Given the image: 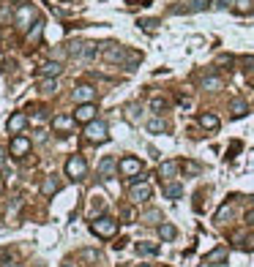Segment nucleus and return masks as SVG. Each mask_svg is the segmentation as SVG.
I'll return each instance as SVG.
<instances>
[{"instance_id": "nucleus-24", "label": "nucleus", "mask_w": 254, "mask_h": 267, "mask_svg": "<svg viewBox=\"0 0 254 267\" xmlns=\"http://www.w3.org/2000/svg\"><path fill=\"white\" fill-rule=\"evenodd\" d=\"M205 262L208 265H224V262H227V248H224V246L213 248V251L205 257Z\"/></svg>"}, {"instance_id": "nucleus-19", "label": "nucleus", "mask_w": 254, "mask_h": 267, "mask_svg": "<svg viewBox=\"0 0 254 267\" xmlns=\"http://www.w3.org/2000/svg\"><path fill=\"white\" fill-rule=\"evenodd\" d=\"M140 221L145 224V226H159V224H164V216H161L159 207H151V210H145L140 216Z\"/></svg>"}, {"instance_id": "nucleus-16", "label": "nucleus", "mask_w": 254, "mask_h": 267, "mask_svg": "<svg viewBox=\"0 0 254 267\" xmlns=\"http://www.w3.org/2000/svg\"><path fill=\"white\" fill-rule=\"evenodd\" d=\"M60 74H63L60 60H47L41 68H38V77H44V79H57Z\"/></svg>"}, {"instance_id": "nucleus-41", "label": "nucleus", "mask_w": 254, "mask_h": 267, "mask_svg": "<svg viewBox=\"0 0 254 267\" xmlns=\"http://www.w3.org/2000/svg\"><path fill=\"white\" fill-rule=\"evenodd\" d=\"M63 267H74V265L71 262H63Z\"/></svg>"}, {"instance_id": "nucleus-22", "label": "nucleus", "mask_w": 254, "mask_h": 267, "mask_svg": "<svg viewBox=\"0 0 254 267\" xmlns=\"http://www.w3.org/2000/svg\"><path fill=\"white\" fill-rule=\"evenodd\" d=\"M57 191H60V180H57L55 175L44 177V183H41V194H44V196H55Z\"/></svg>"}, {"instance_id": "nucleus-43", "label": "nucleus", "mask_w": 254, "mask_h": 267, "mask_svg": "<svg viewBox=\"0 0 254 267\" xmlns=\"http://www.w3.org/2000/svg\"><path fill=\"white\" fill-rule=\"evenodd\" d=\"M0 191H3V183H0Z\"/></svg>"}, {"instance_id": "nucleus-37", "label": "nucleus", "mask_w": 254, "mask_h": 267, "mask_svg": "<svg viewBox=\"0 0 254 267\" xmlns=\"http://www.w3.org/2000/svg\"><path fill=\"white\" fill-rule=\"evenodd\" d=\"M120 216H123L126 218V224H131V221H134V207H123V213H120Z\"/></svg>"}, {"instance_id": "nucleus-17", "label": "nucleus", "mask_w": 254, "mask_h": 267, "mask_svg": "<svg viewBox=\"0 0 254 267\" xmlns=\"http://www.w3.org/2000/svg\"><path fill=\"white\" fill-rule=\"evenodd\" d=\"M178 172H181V161H164V164L159 166V177L164 180V183H170L172 177H178Z\"/></svg>"}, {"instance_id": "nucleus-9", "label": "nucleus", "mask_w": 254, "mask_h": 267, "mask_svg": "<svg viewBox=\"0 0 254 267\" xmlns=\"http://www.w3.org/2000/svg\"><path fill=\"white\" fill-rule=\"evenodd\" d=\"M211 3L208 0H183L181 5H172L170 14H197V11H208Z\"/></svg>"}, {"instance_id": "nucleus-31", "label": "nucleus", "mask_w": 254, "mask_h": 267, "mask_svg": "<svg viewBox=\"0 0 254 267\" xmlns=\"http://www.w3.org/2000/svg\"><path fill=\"white\" fill-rule=\"evenodd\" d=\"M233 210H235V207H233V202H224V205H222V210L216 213V224H227V218L233 216Z\"/></svg>"}, {"instance_id": "nucleus-21", "label": "nucleus", "mask_w": 254, "mask_h": 267, "mask_svg": "<svg viewBox=\"0 0 254 267\" xmlns=\"http://www.w3.org/2000/svg\"><path fill=\"white\" fill-rule=\"evenodd\" d=\"M230 115H233V118H246V115H249V104H246L244 98H233V101H230Z\"/></svg>"}, {"instance_id": "nucleus-10", "label": "nucleus", "mask_w": 254, "mask_h": 267, "mask_svg": "<svg viewBox=\"0 0 254 267\" xmlns=\"http://www.w3.org/2000/svg\"><path fill=\"white\" fill-rule=\"evenodd\" d=\"M197 85H200V90H208V93H216V90H222V88H224V79L219 77V74L208 71V74H203V77L197 79Z\"/></svg>"}, {"instance_id": "nucleus-7", "label": "nucleus", "mask_w": 254, "mask_h": 267, "mask_svg": "<svg viewBox=\"0 0 254 267\" xmlns=\"http://www.w3.org/2000/svg\"><path fill=\"white\" fill-rule=\"evenodd\" d=\"M85 175H88V161H85L82 155H71V158L66 161V177L82 180Z\"/></svg>"}, {"instance_id": "nucleus-36", "label": "nucleus", "mask_w": 254, "mask_h": 267, "mask_svg": "<svg viewBox=\"0 0 254 267\" xmlns=\"http://www.w3.org/2000/svg\"><path fill=\"white\" fill-rule=\"evenodd\" d=\"M241 68H244V71H254V57L252 55L241 57Z\"/></svg>"}, {"instance_id": "nucleus-18", "label": "nucleus", "mask_w": 254, "mask_h": 267, "mask_svg": "<svg viewBox=\"0 0 254 267\" xmlns=\"http://www.w3.org/2000/svg\"><path fill=\"white\" fill-rule=\"evenodd\" d=\"M74 123H77L74 115H57V118H52V129L60 131V134H68V131L74 129Z\"/></svg>"}, {"instance_id": "nucleus-20", "label": "nucleus", "mask_w": 254, "mask_h": 267, "mask_svg": "<svg viewBox=\"0 0 254 267\" xmlns=\"http://www.w3.org/2000/svg\"><path fill=\"white\" fill-rule=\"evenodd\" d=\"M200 126H203L205 131H211V134H213V131H219V126H222V120H219L213 112H203V115H200Z\"/></svg>"}, {"instance_id": "nucleus-30", "label": "nucleus", "mask_w": 254, "mask_h": 267, "mask_svg": "<svg viewBox=\"0 0 254 267\" xmlns=\"http://www.w3.org/2000/svg\"><path fill=\"white\" fill-rule=\"evenodd\" d=\"M148 107H151V112L161 115V112H167V107H170V104H167L164 96H156V98H151V104H148Z\"/></svg>"}, {"instance_id": "nucleus-39", "label": "nucleus", "mask_w": 254, "mask_h": 267, "mask_svg": "<svg viewBox=\"0 0 254 267\" xmlns=\"http://www.w3.org/2000/svg\"><path fill=\"white\" fill-rule=\"evenodd\" d=\"M246 224H249V226H254V210H249V213H246Z\"/></svg>"}, {"instance_id": "nucleus-14", "label": "nucleus", "mask_w": 254, "mask_h": 267, "mask_svg": "<svg viewBox=\"0 0 254 267\" xmlns=\"http://www.w3.org/2000/svg\"><path fill=\"white\" fill-rule=\"evenodd\" d=\"M74 120H77V123H85V126H88L90 120H96V104H79V107L74 109Z\"/></svg>"}, {"instance_id": "nucleus-27", "label": "nucleus", "mask_w": 254, "mask_h": 267, "mask_svg": "<svg viewBox=\"0 0 254 267\" xmlns=\"http://www.w3.org/2000/svg\"><path fill=\"white\" fill-rule=\"evenodd\" d=\"M123 112H126V120H129V123H140L142 120V107L140 104H129Z\"/></svg>"}, {"instance_id": "nucleus-40", "label": "nucleus", "mask_w": 254, "mask_h": 267, "mask_svg": "<svg viewBox=\"0 0 254 267\" xmlns=\"http://www.w3.org/2000/svg\"><path fill=\"white\" fill-rule=\"evenodd\" d=\"M3 161H5V150L0 147V166H3Z\"/></svg>"}, {"instance_id": "nucleus-34", "label": "nucleus", "mask_w": 254, "mask_h": 267, "mask_svg": "<svg viewBox=\"0 0 254 267\" xmlns=\"http://www.w3.org/2000/svg\"><path fill=\"white\" fill-rule=\"evenodd\" d=\"M55 88H57V79H41V85H38L41 93H55Z\"/></svg>"}, {"instance_id": "nucleus-42", "label": "nucleus", "mask_w": 254, "mask_h": 267, "mask_svg": "<svg viewBox=\"0 0 254 267\" xmlns=\"http://www.w3.org/2000/svg\"><path fill=\"white\" fill-rule=\"evenodd\" d=\"M140 267H151V265H140Z\"/></svg>"}, {"instance_id": "nucleus-33", "label": "nucleus", "mask_w": 254, "mask_h": 267, "mask_svg": "<svg viewBox=\"0 0 254 267\" xmlns=\"http://www.w3.org/2000/svg\"><path fill=\"white\" fill-rule=\"evenodd\" d=\"M140 27L148 30V33H156L159 30V19H140Z\"/></svg>"}, {"instance_id": "nucleus-29", "label": "nucleus", "mask_w": 254, "mask_h": 267, "mask_svg": "<svg viewBox=\"0 0 254 267\" xmlns=\"http://www.w3.org/2000/svg\"><path fill=\"white\" fill-rule=\"evenodd\" d=\"M137 254H140V257H156V254H159V246H156V243H137Z\"/></svg>"}, {"instance_id": "nucleus-23", "label": "nucleus", "mask_w": 254, "mask_h": 267, "mask_svg": "<svg viewBox=\"0 0 254 267\" xmlns=\"http://www.w3.org/2000/svg\"><path fill=\"white\" fill-rule=\"evenodd\" d=\"M145 129L151 131V134H164V131H170V123H167L164 118H159V115H156V118H151L145 123Z\"/></svg>"}, {"instance_id": "nucleus-32", "label": "nucleus", "mask_w": 254, "mask_h": 267, "mask_svg": "<svg viewBox=\"0 0 254 267\" xmlns=\"http://www.w3.org/2000/svg\"><path fill=\"white\" fill-rule=\"evenodd\" d=\"M181 169L186 172V175H197V172L203 169V166H200L197 161H183V164H181Z\"/></svg>"}, {"instance_id": "nucleus-12", "label": "nucleus", "mask_w": 254, "mask_h": 267, "mask_svg": "<svg viewBox=\"0 0 254 267\" xmlns=\"http://www.w3.org/2000/svg\"><path fill=\"white\" fill-rule=\"evenodd\" d=\"M27 123H30V118H27L25 112H14V115L8 118V123H5V129H8V134H14V136H16V134L25 131Z\"/></svg>"}, {"instance_id": "nucleus-35", "label": "nucleus", "mask_w": 254, "mask_h": 267, "mask_svg": "<svg viewBox=\"0 0 254 267\" xmlns=\"http://www.w3.org/2000/svg\"><path fill=\"white\" fill-rule=\"evenodd\" d=\"M41 27H44V22H41V19H38V22H36V25H33V30H27V38H30V41H36V38H38V36H41Z\"/></svg>"}, {"instance_id": "nucleus-5", "label": "nucleus", "mask_w": 254, "mask_h": 267, "mask_svg": "<svg viewBox=\"0 0 254 267\" xmlns=\"http://www.w3.org/2000/svg\"><path fill=\"white\" fill-rule=\"evenodd\" d=\"M85 139L88 142H107L109 139V126L104 123V120H90L88 126H85Z\"/></svg>"}, {"instance_id": "nucleus-15", "label": "nucleus", "mask_w": 254, "mask_h": 267, "mask_svg": "<svg viewBox=\"0 0 254 267\" xmlns=\"http://www.w3.org/2000/svg\"><path fill=\"white\" fill-rule=\"evenodd\" d=\"M30 153V139L22 136V134H16L14 139H11V155H16V158H22V155Z\"/></svg>"}, {"instance_id": "nucleus-13", "label": "nucleus", "mask_w": 254, "mask_h": 267, "mask_svg": "<svg viewBox=\"0 0 254 267\" xmlns=\"http://www.w3.org/2000/svg\"><path fill=\"white\" fill-rule=\"evenodd\" d=\"M115 172H118V158H115V155H104V158L99 161V177L112 180Z\"/></svg>"}, {"instance_id": "nucleus-38", "label": "nucleus", "mask_w": 254, "mask_h": 267, "mask_svg": "<svg viewBox=\"0 0 254 267\" xmlns=\"http://www.w3.org/2000/svg\"><path fill=\"white\" fill-rule=\"evenodd\" d=\"M82 259H88V262H96V259H99V254H96V251H82Z\"/></svg>"}, {"instance_id": "nucleus-4", "label": "nucleus", "mask_w": 254, "mask_h": 267, "mask_svg": "<svg viewBox=\"0 0 254 267\" xmlns=\"http://www.w3.org/2000/svg\"><path fill=\"white\" fill-rule=\"evenodd\" d=\"M142 169H145V166H142V161L134 158V155H126V158L118 161V172H120L126 180H137V177L142 175Z\"/></svg>"}, {"instance_id": "nucleus-3", "label": "nucleus", "mask_w": 254, "mask_h": 267, "mask_svg": "<svg viewBox=\"0 0 254 267\" xmlns=\"http://www.w3.org/2000/svg\"><path fill=\"white\" fill-rule=\"evenodd\" d=\"M68 55H71L74 60L88 63V60H93V57H99V46L90 44V41H71L68 44Z\"/></svg>"}, {"instance_id": "nucleus-2", "label": "nucleus", "mask_w": 254, "mask_h": 267, "mask_svg": "<svg viewBox=\"0 0 254 267\" xmlns=\"http://www.w3.org/2000/svg\"><path fill=\"white\" fill-rule=\"evenodd\" d=\"M36 22H38V11L33 8L30 3L16 5V11H14V25L19 27V30H30V25H36Z\"/></svg>"}, {"instance_id": "nucleus-8", "label": "nucleus", "mask_w": 254, "mask_h": 267, "mask_svg": "<svg viewBox=\"0 0 254 267\" xmlns=\"http://www.w3.org/2000/svg\"><path fill=\"white\" fill-rule=\"evenodd\" d=\"M151 185L145 183V180H134V183H131V188H129V202L131 205H142V202L145 199H151Z\"/></svg>"}, {"instance_id": "nucleus-28", "label": "nucleus", "mask_w": 254, "mask_h": 267, "mask_svg": "<svg viewBox=\"0 0 254 267\" xmlns=\"http://www.w3.org/2000/svg\"><path fill=\"white\" fill-rule=\"evenodd\" d=\"M156 229H159V237H161V240H175V237H178V229H175L172 224H159Z\"/></svg>"}, {"instance_id": "nucleus-1", "label": "nucleus", "mask_w": 254, "mask_h": 267, "mask_svg": "<svg viewBox=\"0 0 254 267\" xmlns=\"http://www.w3.org/2000/svg\"><path fill=\"white\" fill-rule=\"evenodd\" d=\"M101 57L107 63H115V66L129 68V71H134V68L140 66V60H142L140 52H131V49H126V46H120V44H104Z\"/></svg>"}, {"instance_id": "nucleus-25", "label": "nucleus", "mask_w": 254, "mask_h": 267, "mask_svg": "<svg viewBox=\"0 0 254 267\" xmlns=\"http://www.w3.org/2000/svg\"><path fill=\"white\" fill-rule=\"evenodd\" d=\"M233 11H235L238 16L254 14V0H235V3H233Z\"/></svg>"}, {"instance_id": "nucleus-6", "label": "nucleus", "mask_w": 254, "mask_h": 267, "mask_svg": "<svg viewBox=\"0 0 254 267\" xmlns=\"http://www.w3.org/2000/svg\"><path fill=\"white\" fill-rule=\"evenodd\" d=\"M90 229H93V235L99 237H115V232H118V221L109 216H99L90 221Z\"/></svg>"}, {"instance_id": "nucleus-26", "label": "nucleus", "mask_w": 254, "mask_h": 267, "mask_svg": "<svg viewBox=\"0 0 254 267\" xmlns=\"http://www.w3.org/2000/svg\"><path fill=\"white\" fill-rule=\"evenodd\" d=\"M164 196H167V199H181V196H183V185L172 183V180H170V183H164Z\"/></svg>"}, {"instance_id": "nucleus-11", "label": "nucleus", "mask_w": 254, "mask_h": 267, "mask_svg": "<svg viewBox=\"0 0 254 267\" xmlns=\"http://www.w3.org/2000/svg\"><path fill=\"white\" fill-rule=\"evenodd\" d=\"M74 101L77 104H93L96 101V88L88 85V82L77 85V88H74Z\"/></svg>"}, {"instance_id": "nucleus-44", "label": "nucleus", "mask_w": 254, "mask_h": 267, "mask_svg": "<svg viewBox=\"0 0 254 267\" xmlns=\"http://www.w3.org/2000/svg\"><path fill=\"white\" fill-rule=\"evenodd\" d=\"M252 88H254V79H252Z\"/></svg>"}]
</instances>
